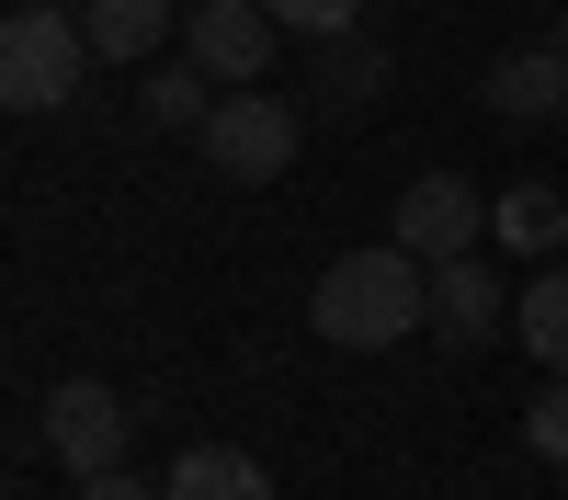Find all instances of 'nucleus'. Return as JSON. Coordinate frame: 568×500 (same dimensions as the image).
<instances>
[{
	"mask_svg": "<svg viewBox=\"0 0 568 500\" xmlns=\"http://www.w3.org/2000/svg\"><path fill=\"white\" fill-rule=\"evenodd\" d=\"M420 318H433V262L420 251H342L318 273V296H307V330L318 341H342V353H387V341H409Z\"/></svg>",
	"mask_w": 568,
	"mask_h": 500,
	"instance_id": "1",
	"label": "nucleus"
},
{
	"mask_svg": "<svg viewBox=\"0 0 568 500\" xmlns=\"http://www.w3.org/2000/svg\"><path fill=\"white\" fill-rule=\"evenodd\" d=\"M91 69H103V58H91V34L69 12L12 0V23H0V103H12V114H69Z\"/></svg>",
	"mask_w": 568,
	"mask_h": 500,
	"instance_id": "2",
	"label": "nucleus"
},
{
	"mask_svg": "<svg viewBox=\"0 0 568 500\" xmlns=\"http://www.w3.org/2000/svg\"><path fill=\"white\" fill-rule=\"evenodd\" d=\"M194 149H205L227 182H284V171H296V149H307V114L284 103V91L240 80V91H216V114L194 125Z\"/></svg>",
	"mask_w": 568,
	"mask_h": 500,
	"instance_id": "3",
	"label": "nucleus"
},
{
	"mask_svg": "<svg viewBox=\"0 0 568 500\" xmlns=\"http://www.w3.org/2000/svg\"><path fill=\"white\" fill-rule=\"evenodd\" d=\"M125 443H136V421H125V398L103 376H58V387H45V455H58L69 478L125 467Z\"/></svg>",
	"mask_w": 568,
	"mask_h": 500,
	"instance_id": "4",
	"label": "nucleus"
},
{
	"mask_svg": "<svg viewBox=\"0 0 568 500\" xmlns=\"http://www.w3.org/2000/svg\"><path fill=\"white\" fill-rule=\"evenodd\" d=\"M273 45H284V23L251 12V0H194V12H182V58H194L216 91L262 80V69H273Z\"/></svg>",
	"mask_w": 568,
	"mask_h": 500,
	"instance_id": "5",
	"label": "nucleus"
},
{
	"mask_svg": "<svg viewBox=\"0 0 568 500\" xmlns=\"http://www.w3.org/2000/svg\"><path fill=\"white\" fill-rule=\"evenodd\" d=\"M478 227H489V194L455 182V171H420L409 194H398V251H420V262H455Z\"/></svg>",
	"mask_w": 568,
	"mask_h": 500,
	"instance_id": "6",
	"label": "nucleus"
},
{
	"mask_svg": "<svg viewBox=\"0 0 568 500\" xmlns=\"http://www.w3.org/2000/svg\"><path fill=\"white\" fill-rule=\"evenodd\" d=\"M478 103H489L500 125H535V114H568V45L546 34V45H511V58H489Z\"/></svg>",
	"mask_w": 568,
	"mask_h": 500,
	"instance_id": "7",
	"label": "nucleus"
},
{
	"mask_svg": "<svg viewBox=\"0 0 568 500\" xmlns=\"http://www.w3.org/2000/svg\"><path fill=\"white\" fill-rule=\"evenodd\" d=\"M433 330H444V341H489V330H511V285H500L478 251L433 262Z\"/></svg>",
	"mask_w": 568,
	"mask_h": 500,
	"instance_id": "8",
	"label": "nucleus"
},
{
	"mask_svg": "<svg viewBox=\"0 0 568 500\" xmlns=\"http://www.w3.org/2000/svg\"><path fill=\"white\" fill-rule=\"evenodd\" d=\"M171 23H182L171 0H80V34H91V58H114V69L160 58V34H171Z\"/></svg>",
	"mask_w": 568,
	"mask_h": 500,
	"instance_id": "9",
	"label": "nucleus"
},
{
	"mask_svg": "<svg viewBox=\"0 0 568 500\" xmlns=\"http://www.w3.org/2000/svg\"><path fill=\"white\" fill-rule=\"evenodd\" d=\"M160 489H171V500H273L262 455H240V443H194V455H171Z\"/></svg>",
	"mask_w": 568,
	"mask_h": 500,
	"instance_id": "10",
	"label": "nucleus"
},
{
	"mask_svg": "<svg viewBox=\"0 0 568 500\" xmlns=\"http://www.w3.org/2000/svg\"><path fill=\"white\" fill-rule=\"evenodd\" d=\"M307 91H318V103H375V91H387V45H375V34H318V69H307Z\"/></svg>",
	"mask_w": 568,
	"mask_h": 500,
	"instance_id": "11",
	"label": "nucleus"
},
{
	"mask_svg": "<svg viewBox=\"0 0 568 500\" xmlns=\"http://www.w3.org/2000/svg\"><path fill=\"white\" fill-rule=\"evenodd\" d=\"M489 239L500 251H557L568 239V205L546 194V182H511V194H489Z\"/></svg>",
	"mask_w": 568,
	"mask_h": 500,
	"instance_id": "12",
	"label": "nucleus"
},
{
	"mask_svg": "<svg viewBox=\"0 0 568 500\" xmlns=\"http://www.w3.org/2000/svg\"><path fill=\"white\" fill-rule=\"evenodd\" d=\"M511 330H524V353L546 376H568V273H535V285L511 296Z\"/></svg>",
	"mask_w": 568,
	"mask_h": 500,
	"instance_id": "13",
	"label": "nucleus"
},
{
	"mask_svg": "<svg viewBox=\"0 0 568 500\" xmlns=\"http://www.w3.org/2000/svg\"><path fill=\"white\" fill-rule=\"evenodd\" d=\"M136 114H149V125H171V136H194V125L216 114V80H205L194 58H171V69L149 80V103H136Z\"/></svg>",
	"mask_w": 568,
	"mask_h": 500,
	"instance_id": "14",
	"label": "nucleus"
},
{
	"mask_svg": "<svg viewBox=\"0 0 568 500\" xmlns=\"http://www.w3.org/2000/svg\"><path fill=\"white\" fill-rule=\"evenodd\" d=\"M524 455H546V467H568V376L524 398Z\"/></svg>",
	"mask_w": 568,
	"mask_h": 500,
	"instance_id": "15",
	"label": "nucleus"
},
{
	"mask_svg": "<svg viewBox=\"0 0 568 500\" xmlns=\"http://www.w3.org/2000/svg\"><path fill=\"white\" fill-rule=\"evenodd\" d=\"M262 12H273L284 34H353V23H364V0H262Z\"/></svg>",
	"mask_w": 568,
	"mask_h": 500,
	"instance_id": "16",
	"label": "nucleus"
},
{
	"mask_svg": "<svg viewBox=\"0 0 568 500\" xmlns=\"http://www.w3.org/2000/svg\"><path fill=\"white\" fill-rule=\"evenodd\" d=\"M69 500H171V489H149V478H125V467H103V478H80Z\"/></svg>",
	"mask_w": 568,
	"mask_h": 500,
	"instance_id": "17",
	"label": "nucleus"
},
{
	"mask_svg": "<svg viewBox=\"0 0 568 500\" xmlns=\"http://www.w3.org/2000/svg\"><path fill=\"white\" fill-rule=\"evenodd\" d=\"M45 12H80V0H45Z\"/></svg>",
	"mask_w": 568,
	"mask_h": 500,
	"instance_id": "18",
	"label": "nucleus"
},
{
	"mask_svg": "<svg viewBox=\"0 0 568 500\" xmlns=\"http://www.w3.org/2000/svg\"><path fill=\"white\" fill-rule=\"evenodd\" d=\"M557 45H568V23H557Z\"/></svg>",
	"mask_w": 568,
	"mask_h": 500,
	"instance_id": "19",
	"label": "nucleus"
},
{
	"mask_svg": "<svg viewBox=\"0 0 568 500\" xmlns=\"http://www.w3.org/2000/svg\"><path fill=\"white\" fill-rule=\"evenodd\" d=\"M557 125H568V114H557Z\"/></svg>",
	"mask_w": 568,
	"mask_h": 500,
	"instance_id": "20",
	"label": "nucleus"
}]
</instances>
